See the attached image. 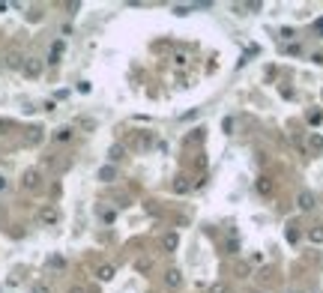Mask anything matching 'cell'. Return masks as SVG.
Here are the masks:
<instances>
[{
    "label": "cell",
    "instance_id": "d6986e66",
    "mask_svg": "<svg viewBox=\"0 0 323 293\" xmlns=\"http://www.w3.org/2000/svg\"><path fill=\"white\" fill-rule=\"evenodd\" d=\"M308 147H311L314 153H320V150H323V138L317 135V132H311V138H308Z\"/></svg>",
    "mask_w": 323,
    "mask_h": 293
},
{
    "label": "cell",
    "instance_id": "8fae6325",
    "mask_svg": "<svg viewBox=\"0 0 323 293\" xmlns=\"http://www.w3.org/2000/svg\"><path fill=\"white\" fill-rule=\"evenodd\" d=\"M63 48H66L63 42H54V45H51V51H48V63H51V66L60 63V57H63Z\"/></svg>",
    "mask_w": 323,
    "mask_h": 293
},
{
    "label": "cell",
    "instance_id": "d4e9b609",
    "mask_svg": "<svg viewBox=\"0 0 323 293\" xmlns=\"http://www.w3.org/2000/svg\"><path fill=\"white\" fill-rule=\"evenodd\" d=\"M48 266H51V269H63L66 261H63V258H51V261H48Z\"/></svg>",
    "mask_w": 323,
    "mask_h": 293
},
{
    "label": "cell",
    "instance_id": "4dcf8cb0",
    "mask_svg": "<svg viewBox=\"0 0 323 293\" xmlns=\"http://www.w3.org/2000/svg\"><path fill=\"white\" fill-rule=\"evenodd\" d=\"M314 27H317V33H323V18L317 21V24H314Z\"/></svg>",
    "mask_w": 323,
    "mask_h": 293
},
{
    "label": "cell",
    "instance_id": "4fadbf2b",
    "mask_svg": "<svg viewBox=\"0 0 323 293\" xmlns=\"http://www.w3.org/2000/svg\"><path fill=\"white\" fill-rule=\"evenodd\" d=\"M99 180H102V183H114V180H117V168H114V164L99 168Z\"/></svg>",
    "mask_w": 323,
    "mask_h": 293
},
{
    "label": "cell",
    "instance_id": "836d02e7",
    "mask_svg": "<svg viewBox=\"0 0 323 293\" xmlns=\"http://www.w3.org/2000/svg\"><path fill=\"white\" fill-rule=\"evenodd\" d=\"M0 69H3V57H0Z\"/></svg>",
    "mask_w": 323,
    "mask_h": 293
},
{
    "label": "cell",
    "instance_id": "2e32d148",
    "mask_svg": "<svg viewBox=\"0 0 323 293\" xmlns=\"http://www.w3.org/2000/svg\"><path fill=\"white\" fill-rule=\"evenodd\" d=\"M308 239H311L314 245H323V225H314V228H308Z\"/></svg>",
    "mask_w": 323,
    "mask_h": 293
},
{
    "label": "cell",
    "instance_id": "4316f807",
    "mask_svg": "<svg viewBox=\"0 0 323 293\" xmlns=\"http://www.w3.org/2000/svg\"><path fill=\"white\" fill-rule=\"evenodd\" d=\"M30 293H51V287H48V284H42V281H39V284H33V290Z\"/></svg>",
    "mask_w": 323,
    "mask_h": 293
},
{
    "label": "cell",
    "instance_id": "f546056e",
    "mask_svg": "<svg viewBox=\"0 0 323 293\" xmlns=\"http://www.w3.org/2000/svg\"><path fill=\"white\" fill-rule=\"evenodd\" d=\"M314 63H323V51H317V54H314Z\"/></svg>",
    "mask_w": 323,
    "mask_h": 293
},
{
    "label": "cell",
    "instance_id": "6da1fadb",
    "mask_svg": "<svg viewBox=\"0 0 323 293\" xmlns=\"http://www.w3.org/2000/svg\"><path fill=\"white\" fill-rule=\"evenodd\" d=\"M207 141V126H194L186 138H183V147H197V144H204Z\"/></svg>",
    "mask_w": 323,
    "mask_h": 293
},
{
    "label": "cell",
    "instance_id": "30bf717a",
    "mask_svg": "<svg viewBox=\"0 0 323 293\" xmlns=\"http://www.w3.org/2000/svg\"><path fill=\"white\" fill-rule=\"evenodd\" d=\"M3 66H6V69H21V66H24V57H21L18 51H9V54L3 57Z\"/></svg>",
    "mask_w": 323,
    "mask_h": 293
},
{
    "label": "cell",
    "instance_id": "7a4b0ae2",
    "mask_svg": "<svg viewBox=\"0 0 323 293\" xmlns=\"http://www.w3.org/2000/svg\"><path fill=\"white\" fill-rule=\"evenodd\" d=\"M39 222H42L45 228H54V225L60 222V213H57V206H42V210H39Z\"/></svg>",
    "mask_w": 323,
    "mask_h": 293
},
{
    "label": "cell",
    "instance_id": "ffe728a7",
    "mask_svg": "<svg viewBox=\"0 0 323 293\" xmlns=\"http://www.w3.org/2000/svg\"><path fill=\"white\" fill-rule=\"evenodd\" d=\"M189 189H192V183H189L186 177H177V183H174V192H180V195H183V192H189Z\"/></svg>",
    "mask_w": 323,
    "mask_h": 293
},
{
    "label": "cell",
    "instance_id": "ba28073f",
    "mask_svg": "<svg viewBox=\"0 0 323 293\" xmlns=\"http://www.w3.org/2000/svg\"><path fill=\"white\" fill-rule=\"evenodd\" d=\"M123 159H126V147L123 144H111L108 147V162L117 164V162H123Z\"/></svg>",
    "mask_w": 323,
    "mask_h": 293
},
{
    "label": "cell",
    "instance_id": "cb8c5ba5",
    "mask_svg": "<svg viewBox=\"0 0 323 293\" xmlns=\"http://www.w3.org/2000/svg\"><path fill=\"white\" fill-rule=\"evenodd\" d=\"M233 126H236V123H233V117H225V120H222V129H225V135H230V132H233Z\"/></svg>",
    "mask_w": 323,
    "mask_h": 293
},
{
    "label": "cell",
    "instance_id": "9c48e42d",
    "mask_svg": "<svg viewBox=\"0 0 323 293\" xmlns=\"http://www.w3.org/2000/svg\"><path fill=\"white\" fill-rule=\"evenodd\" d=\"M165 284L174 287V290L183 287V272H180V269H168V272H165Z\"/></svg>",
    "mask_w": 323,
    "mask_h": 293
},
{
    "label": "cell",
    "instance_id": "5bb4252c",
    "mask_svg": "<svg viewBox=\"0 0 323 293\" xmlns=\"http://www.w3.org/2000/svg\"><path fill=\"white\" fill-rule=\"evenodd\" d=\"M233 275H236V278H249V275H252V263L236 261L233 263Z\"/></svg>",
    "mask_w": 323,
    "mask_h": 293
},
{
    "label": "cell",
    "instance_id": "83f0119b",
    "mask_svg": "<svg viewBox=\"0 0 323 293\" xmlns=\"http://www.w3.org/2000/svg\"><path fill=\"white\" fill-rule=\"evenodd\" d=\"M192 6H174V15H189Z\"/></svg>",
    "mask_w": 323,
    "mask_h": 293
},
{
    "label": "cell",
    "instance_id": "9a60e30c",
    "mask_svg": "<svg viewBox=\"0 0 323 293\" xmlns=\"http://www.w3.org/2000/svg\"><path fill=\"white\" fill-rule=\"evenodd\" d=\"M177 245H180V236H177V233H168V236L162 239V248H165V252H177Z\"/></svg>",
    "mask_w": 323,
    "mask_h": 293
},
{
    "label": "cell",
    "instance_id": "1f68e13d",
    "mask_svg": "<svg viewBox=\"0 0 323 293\" xmlns=\"http://www.w3.org/2000/svg\"><path fill=\"white\" fill-rule=\"evenodd\" d=\"M69 293H84V290H81V287H72V290H69Z\"/></svg>",
    "mask_w": 323,
    "mask_h": 293
},
{
    "label": "cell",
    "instance_id": "52a82bcc",
    "mask_svg": "<svg viewBox=\"0 0 323 293\" xmlns=\"http://www.w3.org/2000/svg\"><path fill=\"white\" fill-rule=\"evenodd\" d=\"M296 206H299L302 213H311V210H314V195H311V192H299V195H296Z\"/></svg>",
    "mask_w": 323,
    "mask_h": 293
},
{
    "label": "cell",
    "instance_id": "7c38bea8",
    "mask_svg": "<svg viewBox=\"0 0 323 293\" xmlns=\"http://www.w3.org/2000/svg\"><path fill=\"white\" fill-rule=\"evenodd\" d=\"M114 275H117V269H114L111 263H105V266H99V269H96L99 281H114Z\"/></svg>",
    "mask_w": 323,
    "mask_h": 293
},
{
    "label": "cell",
    "instance_id": "7402d4cb",
    "mask_svg": "<svg viewBox=\"0 0 323 293\" xmlns=\"http://www.w3.org/2000/svg\"><path fill=\"white\" fill-rule=\"evenodd\" d=\"M207 164H210L207 153H197V156H194V171H207Z\"/></svg>",
    "mask_w": 323,
    "mask_h": 293
},
{
    "label": "cell",
    "instance_id": "8992f818",
    "mask_svg": "<svg viewBox=\"0 0 323 293\" xmlns=\"http://www.w3.org/2000/svg\"><path fill=\"white\" fill-rule=\"evenodd\" d=\"M39 183H42V174H39L36 168L24 171V180H21V186H24V189H39Z\"/></svg>",
    "mask_w": 323,
    "mask_h": 293
},
{
    "label": "cell",
    "instance_id": "5b68a950",
    "mask_svg": "<svg viewBox=\"0 0 323 293\" xmlns=\"http://www.w3.org/2000/svg\"><path fill=\"white\" fill-rule=\"evenodd\" d=\"M132 147H135V150H150V147H153V135H150V132H138V135L132 138Z\"/></svg>",
    "mask_w": 323,
    "mask_h": 293
},
{
    "label": "cell",
    "instance_id": "d6a6232c",
    "mask_svg": "<svg viewBox=\"0 0 323 293\" xmlns=\"http://www.w3.org/2000/svg\"><path fill=\"white\" fill-rule=\"evenodd\" d=\"M0 189H6V180H3V177H0Z\"/></svg>",
    "mask_w": 323,
    "mask_h": 293
},
{
    "label": "cell",
    "instance_id": "603a6c76",
    "mask_svg": "<svg viewBox=\"0 0 323 293\" xmlns=\"http://www.w3.org/2000/svg\"><path fill=\"white\" fill-rule=\"evenodd\" d=\"M42 141V129H30V135H27V144H39Z\"/></svg>",
    "mask_w": 323,
    "mask_h": 293
},
{
    "label": "cell",
    "instance_id": "e0dca14e",
    "mask_svg": "<svg viewBox=\"0 0 323 293\" xmlns=\"http://www.w3.org/2000/svg\"><path fill=\"white\" fill-rule=\"evenodd\" d=\"M150 269H153V261H150V258H138V261H135V272H141V275H147Z\"/></svg>",
    "mask_w": 323,
    "mask_h": 293
},
{
    "label": "cell",
    "instance_id": "484cf974",
    "mask_svg": "<svg viewBox=\"0 0 323 293\" xmlns=\"http://www.w3.org/2000/svg\"><path fill=\"white\" fill-rule=\"evenodd\" d=\"M258 278H260V281H269V278H272V269H269V266H263V269L258 272Z\"/></svg>",
    "mask_w": 323,
    "mask_h": 293
},
{
    "label": "cell",
    "instance_id": "ac0fdd59",
    "mask_svg": "<svg viewBox=\"0 0 323 293\" xmlns=\"http://www.w3.org/2000/svg\"><path fill=\"white\" fill-rule=\"evenodd\" d=\"M54 141H72V126H60L54 132Z\"/></svg>",
    "mask_w": 323,
    "mask_h": 293
},
{
    "label": "cell",
    "instance_id": "3957f363",
    "mask_svg": "<svg viewBox=\"0 0 323 293\" xmlns=\"http://www.w3.org/2000/svg\"><path fill=\"white\" fill-rule=\"evenodd\" d=\"M21 72H24L27 78H39V75H42V60H39V57H24Z\"/></svg>",
    "mask_w": 323,
    "mask_h": 293
},
{
    "label": "cell",
    "instance_id": "44dd1931",
    "mask_svg": "<svg viewBox=\"0 0 323 293\" xmlns=\"http://www.w3.org/2000/svg\"><path fill=\"white\" fill-rule=\"evenodd\" d=\"M207 293H230V287H227L225 281H213V284L207 287Z\"/></svg>",
    "mask_w": 323,
    "mask_h": 293
},
{
    "label": "cell",
    "instance_id": "f1b7e54d",
    "mask_svg": "<svg viewBox=\"0 0 323 293\" xmlns=\"http://www.w3.org/2000/svg\"><path fill=\"white\" fill-rule=\"evenodd\" d=\"M236 248H239V242H236V239H230V242H227V252H230V255H236Z\"/></svg>",
    "mask_w": 323,
    "mask_h": 293
},
{
    "label": "cell",
    "instance_id": "277c9868",
    "mask_svg": "<svg viewBox=\"0 0 323 293\" xmlns=\"http://www.w3.org/2000/svg\"><path fill=\"white\" fill-rule=\"evenodd\" d=\"M255 192L263 195V197H269L272 192H275V183H272L269 177H258V180H255Z\"/></svg>",
    "mask_w": 323,
    "mask_h": 293
}]
</instances>
